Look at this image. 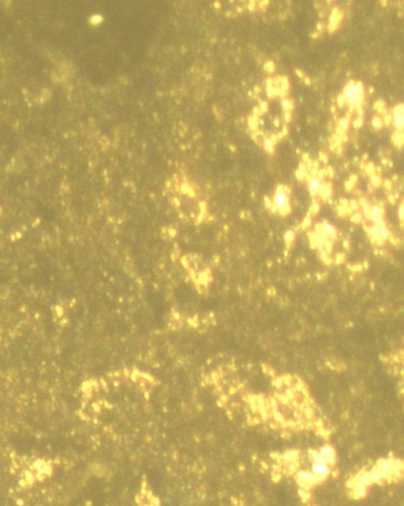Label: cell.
<instances>
[{
    "mask_svg": "<svg viewBox=\"0 0 404 506\" xmlns=\"http://www.w3.org/2000/svg\"><path fill=\"white\" fill-rule=\"evenodd\" d=\"M403 471V464L396 459H382L377 462V465L369 472L370 478L373 482H379L391 477H396Z\"/></svg>",
    "mask_w": 404,
    "mask_h": 506,
    "instance_id": "7a4b0ae2",
    "label": "cell"
},
{
    "mask_svg": "<svg viewBox=\"0 0 404 506\" xmlns=\"http://www.w3.org/2000/svg\"><path fill=\"white\" fill-rule=\"evenodd\" d=\"M319 453L323 455V458L325 459V461L328 462L329 466H332L336 462V452L331 446L326 445V446H323L319 450Z\"/></svg>",
    "mask_w": 404,
    "mask_h": 506,
    "instance_id": "ba28073f",
    "label": "cell"
},
{
    "mask_svg": "<svg viewBox=\"0 0 404 506\" xmlns=\"http://www.w3.org/2000/svg\"><path fill=\"white\" fill-rule=\"evenodd\" d=\"M399 218L402 220H404V201H403V204L399 207Z\"/></svg>",
    "mask_w": 404,
    "mask_h": 506,
    "instance_id": "8fae6325",
    "label": "cell"
},
{
    "mask_svg": "<svg viewBox=\"0 0 404 506\" xmlns=\"http://www.w3.org/2000/svg\"><path fill=\"white\" fill-rule=\"evenodd\" d=\"M273 209L280 214H287L291 211L290 192L285 187H279L273 195Z\"/></svg>",
    "mask_w": 404,
    "mask_h": 506,
    "instance_id": "3957f363",
    "label": "cell"
},
{
    "mask_svg": "<svg viewBox=\"0 0 404 506\" xmlns=\"http://www.w3.org/2000/svg\"><path fill=\"white\" fill-rule=\"evenodd\" d=\"M312 473L318 478L319 481L324 480L329 477L330 474V466L326 462H317L312 461Z\"/></svg>",
    "mask_w": 404,
    "mask_h": 506,
    "instance_id": "8992f818",
    "label": "cell"
},
{
    "mask_svg": "<svg viewBox=\"0 0 404 506\" xmlns=\"http://www.w3.org/2000/svg\"><path fill=\"white\" fill-rule=\"evenodd\" d=\"M342 100L344 105L353 110L362 109L365 102V88L359 80H349L344 85L342 91Z\"/></svg>",
    "mask_w": 404,
    "mask_h": 506,
    "instance_id": "6da1fadb",
    "label": "cell"
},
{
    "mask_svg": "<svg viewBox=\"0 0 404 506\" xmlns=\"http://www.w3.org/2000/svg\"><path fill=\"white\" fill-rule=\"evenodd\" d=\"M366 492H368V490H366V486H364L363 484H360V482H358V481L353 480V482H352V493H353V495H355L356 498L365 497Z\"/></svg>",
    "mask_w": 404,
    "mask_h": 506,
    "instance_id": "30bf717a",
    "label": "cell"
},
{
    "mask_svg": "<svg viewBox=\"0 0 404 506\" xmlns=\"http://www.w3.org/2000/svg\"><path fill=\"white\" fill-rule=\"evenodd\" d=\"M317 233H319L320 236H323L326 240H333L336 238L337 231L332 225H330L328 223H324L322 225L318 226L317 229Z\"/></svg>",
    "mask_w": 404,
    "mask_h": 506,
    "instance_id": "52a82bcc",
    "label": "cell"
},
{
    "mask_svg": "<svg viewBox=\"0 0 404 506\" xmlns=\"http://www.w3.org/2000/svg\"><path fill=\"white\" fill-rule=\"evenodd\" d=\"M391 125L396 132H403L404 130V103H399L393 107L391 110Z\"/></svg>",
    "mask_w": 404,
    "mask_h": 506,
    "instance_id": "5b68a950",
    "label": "cell"
},
{
    "mask_svg": "<svg viewBox=\"0 0 404 506\" xmlns=\"http://www.w3.org/2000/svg\"><path fill=\"white\" fill-rule=\"evenodd\" d=\"M323 186L324 182L320 181L318 177H312V179L309 180V190L312 195H319Z\"/></svg>",
    "mask_w": 404,
    "mask_h": 506,
    "instance_id": "9c48e42d",
    "label": "cell"
},
{
    "mask_svg": "<svg viewBox=\"0 0 404 506\" xmlns=\"http://www.w3.org/2000/svg\"><path fill=\"white\" fill-rule=\"evenodd\" d=\"M297 481H298L299 486L303 488V490L307 491L310 487L315 486L316 484H318L319 480L318 478L316 477L312 472L310 471H299L296 475Z\"/></svg>",
    "mask_w": 404,
    "mask_h": 506,
    "instance_id": "277c9868",
    "label": "cell"
}]
</instances>
